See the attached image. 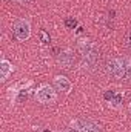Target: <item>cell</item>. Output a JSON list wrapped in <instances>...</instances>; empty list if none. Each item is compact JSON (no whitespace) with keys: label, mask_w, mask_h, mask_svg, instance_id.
<instances>
[{"label":"cell","mask_w":131,"mask_h":132,"mask_svg":"<svg viewBox=\"0 0 131 132\" xmlns=\"http://www.w3.org/2000/svg\"><path fill=\"white\" fill-rule=\"evenodd\" d=\"M77 49L82 55V60H83V68H90L93 69L96 63H97V59H99V49L97 46L88 40V38H82L77 42Z\"/></svg>","instance_id":"cell-1"},{"label":"cell","mask_w":131,"mask_h":132,"mask_svg":"<svg viewBox=\"0 0 131 132\" xmlns=\"http://www.w3.org/2000/svg\"><path fill=\"white\" fill-rule=\"evenodd\" d=\"M105 72L116 78V80H122L125 81L127 78V65H125V57H116L106 62L105 65Z\"/></svg>","instance_id":"cell-2"},{"label":"cell","mask_w":131,"mask_h":132,"mask_svg":"<svg viewBox=\"0 0 131 132\" xmlns=\"http://www.w3.org/2000/svg\"><path fill=\"white\" fill-rule=\"evenodd\" d=\"M14 35L19 42H26L31 37V23L28 19H17L14 22Z\"/></svg>","instance_id":"cell-3"},{"label":"cell","mask_w":131,"mask_h":132,"mask_svg":"<svg viewBox=\"0 0 131 132\" xmlns=\"http://www.w3.org/2000/svg\"><path fill=\"white\" fill-rule=\"evenodd\" d=\"M35 100L40 104H53L57 100V94H56V91L49 85H42L35 91Z\"/></svg>","instance_id":"cell-4"},{"label":"cell","mask_w":131,"mask_h":132,"mask_svg":"<svg viewBox=\"0 0 131 132\" xmlns=\"http://www.w3.org/2000/svg\"><path fill=\"white\" fill-rule=\"evenodd\" d=\"M69 126L76 132H100L97 125L86 118H74V120H71Z\"/></svg>","instance_id":"cell-5"},{"label":"cell","mask_w":131,"mask_h":132,"mask_svg":"<svg viewBox=\"0 0 131 132\" xmlns=\"http://www.w3.org/2000/svg\"><path fill=\"white\" fill-rule=\"evenodd\" d=\"M72 63H74V55H72L71 49H65V51H62L59 54V57H57V65H59V68L69 69L72 66Z\"/></svg>","instance_id":"cell-6"},{"label":"cell","mask_w":131,"mask_h":132,"mask_svg":"<svg viewBox=\"0 0 131 132\" xmlns=\"http://www.w3.org/2000/svg\"><path fill=\"white\" fill-rule=\"evenodd\" d=\"M54 86L57 91H62V92H69L71 88H72V83L66 78L65 75H56L54 77Z\"/></svg>","instance_id":"cell-7"},{"label":"cell","mask_w":131,"mask_h":132,"mask_svg":"<svg viewBox=\"0 0 131 132\" xmlns=\"http://www.w3.org/2000/svg\"><path fill=\"white\" fill-rule=\"evenodd\" d=\"M103 98L106 101H110V104L113 108H119L122 104V100H123V95L120 92H114V91H106L103 94Z\"/></svg>","instance_id":"cell-8"},{"label":"cell","mask_w":131,"mask_h":132,"mask_svg":"<svg viewBox=\"0 0 131 132\" xmlns=\"http://www.w3.org/2000/svg\"><path fill=\"white\" fill-rule=\"evenodd\" d=\"M12 71H14L12 63L8 62L6 59H3V60L0 62V81H6L8 77L12 74Z\"/></svg>","instance_id":"cell-9"},{"label":"cell","mask_w":131,"mask_h":132,"mask_svg":"<svg viewBox=\"0 0 131 132\" xmlns=\"http://www.w3.org/2000/svg\"><path fill=\"white\" fill-rule=\"evenodd\" d=\"M65 26L68 29H76L77 28V20L74 17H66L65 19Z\"/></svg>","instance_id":"cell-10"},{"label":"cell","mask_w":131,"mask_h":132,"mask_svg":"<svg viewBox=\"0 0 131 132\" xmlns=\"http://www.w3.org/2000/svg\"><path fill=\"white\" fill-rule=\"evenodd\" d=\"M40 38H42V42H43L45 45H49V43H51V37L46 34V31H43V29L40 31Z\"/></svg>","instance_id":"cell-11"},{"label":"cell","mask_w":131,"mask_h":132,"mask_svg":"<svg viewBox=\"0 0 131 132\" xmlns=\"http://www.w3.org/2000/svg\"><path fill=\"white\" fill-rule=\"evenodd\" d=\"M127 45H128V48L131 49V31L127 34Z\"/></svg>","instance_id":"cell-12"},{"label":"cell","mask_w":131,"mask_h":132,"mask_svg":"<svg viewBox=\"0 0 131 132\" xmlns=\"http://www.w3.org/2000/svg\"><path fill=\"white\" fill-rule=\"evenodd\" d=\"M60 132H76L74 129H66V131H60Z\"/></svg>","instance_id":"cell-13"},{"label":"cell","mask_w":131,"mask_h":132,"mask_svg":"<svg viewBox=\"0 0 131 132\" xmlns=\"http://www.w3.org/2000/svg\"><path fill=\"white\" fill-rule=\"evenodd\" d=\"M128 109H130V112H131V100H130V103H128Z\"/></svg>","instance_id":"cell-14"},{"label":"cell","mask_w":131,"mask_h":132,"mask_svg":"<svg viewBox=\"0 0 131 132\" xmlns=\"http://www.w3.org/2000/svg\"><path fill=\"white\" fill-rule=\"evenodd\" d=\"M43 132H51V131H49V129H45V131H43Z\"/></svg>","instance_id":"cell-15"},{"label":"cell","mask_w":131,"mask_h":132,"mask_svg":"<svg viewBox=\"0 0 131 132\" xmlns=\"http://www.w3.org/2000/svg\"><path fill=\"white\" fill-rule=\"evenodd\" d=\"M19 2H26V0H19Z\"/></svg>","instance_id":"cell-16"}]
</instances>
